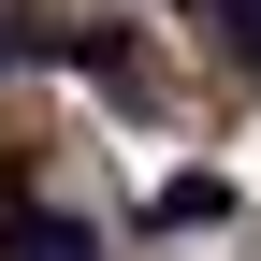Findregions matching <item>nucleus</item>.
Wrapping results in <instances>:
<instances>
[{
    "label": "nucleus",
    "instance_id": "1",
    "mask_svg": "<svg viewBox=\"0 0 261 261\" xmlns=\"http://www.w3.org/2000/svg\"><path fill=\"white\" fill-rule=\"evenodd\" d=\"M218 218H232L218 174H174V189H160V232H218Z\"/></svg>",
    "mask_w": 261,
    "mask_h": 261
},
{
    "label": "nucleus",
    "instance_id": "2",
    "mask_svg": "<svg viewBox=\"0 0 261 261\" xmlns=\"http://www.w3.org/2000/svg\"><path fill=\"white\" fill-rule=\"evenodd\" d=\"M203 15H218V44H232L247 73H261V0H203Z\"/></svg>",
    "mask_w": 261,
    "mask_h": 261
},
{
    "label": "nucleus",
    "instance_id": "3",
    "mask_svg": "<svg viewBox=\"0 0 261 261\" xmlns=\"http://www.w3.org/2000/svg\"><path fill=\"white\" fill-rule=\"evenodd\" d=\"M0 58H15V44H0Z\"/></svg>",
    "mask_w": 261,
    "mask_h": 261
}]
</instances>
